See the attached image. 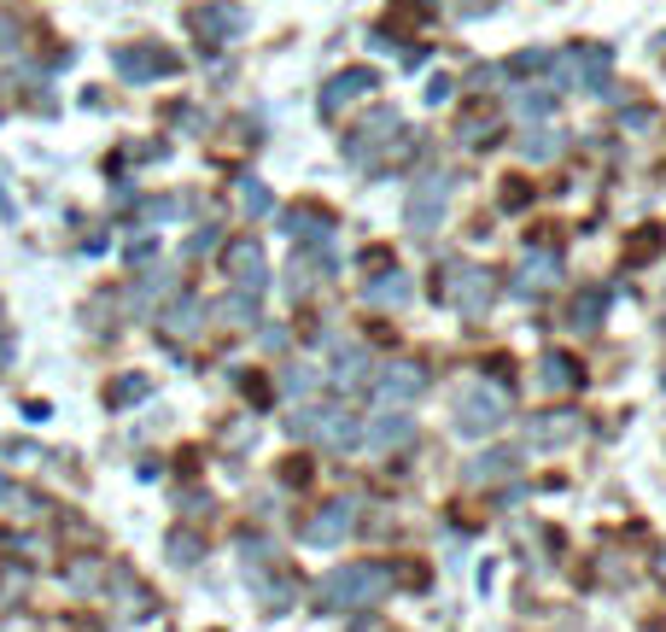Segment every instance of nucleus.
<instances>
[{"label":"nucleus","mask_w":666,"mask_h":632,"mask_svg":"<svg viewBox=\"0 0 666 632\" xmlns=\"http://www.w3.org/2000/svg\"><path fill=\"white\" fill-rule=\"evenodd\" d=\"M194 30H199V42H205V48H222V42H235V35L246 30V7L211 0V7H199V12H194Z\"/></svg>","instance_id":"obj_11"},{"label":"nucleus","mask_w":666,"mask_h":632,"mask_svg":"<svg viewBox=\"0 0 666 632\" xmlns=\"http://www.w3.org/2000/svg\"><path fill=\"white\" fill-rule=\"evenodd\" d=\"M293 434L327 445V452H351L357 445V416L340 411V404H310V411L293 416Z\"/></svg>","instance_id":"obj_4"},{"label":"nucleus","mask_w":666,"mask_h":632,"mask_svg":"<svg viewBox=\"0 0 666 632\" xmlns=\"http://www.w3.org/2000/svg\"><path fill=\"white\" fill-rule=\"evenodd\" d=\"M281 229L299 235V240H310V247H327V240H333V217H327L322 206H299V211H287Z\"/></svg>","instance_id":"obj_16"},{"label":"nucleus","mask_w":666,"mask_h":632,"mask_svg":"<svg viewBox=\"0 0 666 632\" xmlns=\"http://www.w3.org/2000/svg\"><path fill=\"white\" fill-rule=\"evenodd\" d=\"M0 217H12V199H7V182H0Z\"/></svg>","instance_id":"obj_32"},{"label":"nucleus","mask_w":666,"mask_h":632,"mask_svg":"<svg viewBox=\"0 0 666 632\" xmlns=\"http://www.w3.org/2000/svg\"><path fill=\"white\" fill-rule=\"evenodd\" d=\"M374 393H381L386 411H404L409 398H422V393H427V370H422V363H409V358H398V363H386V370H381Z\"/></svg>","instance_id":"obj_9"},{"label":"nucleus","mask_w":666,"mask_h":632,"mask_svg":"<svg viewBox=\"0 0 666 632\" xmlns=\"http://www.w3.org/2000/svg\"><path fill=\"white\" fill-rule=\"evenodd\" d=\"M532 386H538V393H568V386H579V363L561 358V352H544V358H538Z\"/></svg>","instance_id":"obj_17"},{"label":"nucleus","mask_w":666,"mask_h":632,"mask_svg":"<svg viewBox=\"0 0 666 632\" xmlns=\"http://www.w3.org/2000/svg\"><path fill=\"white\" fill-rule=\"evenodd\" d=\"M363 375H368V358H363V352H340V363H333V381H340V386H363Z\"/></svg>","instance_id":"obj_25"},{"label":"nucleus","mask_w":666,"mask_h":632,"mask_svg":"<svg viewBox=\"0 0 666 632\" xmlns=\"http://www.w3.org/2000/svg\"><path fill=\"white\" fill-rule=\"evenodd\" d=\"M514 468H520V457H514V452H480V457H474V463L462 468V475H468V486H491V480L514 475Z\"/></svg>","instance_id":"obj_19"},{"label":"nucleus","mask_w":666,"mask_h":632,"mask_svg":"<svg viewBox=\"0 0 666 632\" xmlns=\"http://www.w3.org/2000/svg\"><path fill=\"white\" fill-rule=\"evenodd\" d=\"M555 281H561V258H555L550 247H538V252H527V258H520L514 293H520V299H538V293H550Z\"/></svg>","instance_id":"obj_13"},{"label":"nucleus","mask_w":666,"mask_h":632,"mask_svg":"<svg viewBox=\"0 0 666 632\" xmlns=\"http://www.w3.org/2000/svg\"><path fill=\"white\" fill-rule=\"evenodd\" d=\"M392 598V568L386 562H345L322 580V603L327 609H363Z\"/></svg>","instance_id":"obj_1"},{"label":"nucleus","mask_w":666,"mask_h":632,"mask_svg":"<svg viewBox=\"0 0 666 632\" xmlns=\"http://www.w3.org/2000/svg\"><path fill=\"white\" fill-rule=\"evenodd\" d=\"M287 386H293V393H310V386H316V375H310V370H287Z\"/></svg>","instance_id":"obj_30"},{"label":"nucleus","mask_w":666,"mask_h":632,"mask_svg":"<svg viewBox=\"0 0 666 632\" xmlns=\"http://www.w3.org/2000/svg\"><path fill=\"white\" fill-rule=\"evenodd\" d=\"M409 299H415V281H409V270H398V263L368 281V304H392V311H404Z\"/></svg>","instance_id":"obj_15"},{"label":"nucleus","mask_w":666,"mask_h":632,"mask_svg":"<svg viewBox=\"0 0 666 632\" xmlns=\"http://www.w3.org/2000/svg\"><path fill=\"white\" fill-rule=\"evenodd\" d=\"M181 59L158 42H135V48H117V76L123 83H158V76H176Z\"/></svg>","instance_id":"obj_8"},{"label":"nucleus","mask_w":666,"mask_h":632,"mask_svg":"<svg viewBox=\"0 0 666 632\" xmlns=\"http://www.w3.org/2000/svg\"><path fill=\"white\" fill-rule=\"evenodd\" d=\"M18 42H24V30H18L12 18H0V59H7V53H18Z\"/></svg>","instance_id":"obj_28"},{"label":"nucleus","mask_w":666,"mask_h":632,"mask_svg":"<svg viewBox=\"0 0 666 632\" xmlns=\"http://www.w3.org/2000/svg\"><path fill=\"white\" fill-rule=\"evenodd\" d=\"M222 317H228V322H240V329H246V322H258V299H252V293L222 299Z\"/></svg>","instance_id":"obj_26"},{"label":"nucleus","mask_w":666,"mask_h":632,"mask_svg":"<svg viewBox=\"0 0 666 632\" xmlns=\"http://www.w3.org/2000/svg\"><path fill=\"white\" fill-rule=\"evenodd\" d=\"M660 574H666V557H660Z\"/></svg>","instance_id":"obj_33"},{"label":"nucleus","mask_w":666,"mask_h":632,"mask_svg":"<svg viewBox=\"0 0 666 632\" xmlns=\"http://www.w3.org/2000/svg\"><path fill=\"white\" fill-rule=\"evenodd\" d=\"M550 65H555V76H550L555 89H591V94H602V89H608L614 53L608 48H568V53H555Z\"/></svg>","instance_id":"obj_5"},{"label":"nucleus","mask_w":666,"mask_h":632,"mask_svg":"<svg viewBox=\"0 0 666 632\" xmlns=\"http://www.w3.org/2000/svg\"><path fill=\"white\" fill-rule=\"evenodd\" d=\"M450 422H456V434H468V439H486V434H497V427L509 422V398L497 393V386H486V381H462L456 386V398H450Z\"/></svg>","instance_id":"obj_2"},{"label":"nucleus","mask_w":666,"mask_h":632,"mask_svg":"<svg viewBox=\"0 0 666 632\" xmlns=\"http://www.w3.org/2000/svg\"><path fill=\"white\" fill-rule=\"evenodd\" d=\"M351 521H357V504H351V498H340V504H327L322 516L304 527V539H310V545H340V539L351 533Z\"/></svg>","instance_id":"obj_14"},{"label":"nucleus","mask_w":666,"mask_h":632,"mask_svg":"<svg viewBox=\"0 0 666 632\" xmlns=\"http://www.w3.org/2000/svg\"><path fill=\"white\" fill-rule=\"evenodd\" d=\"M514 112L527 117V124H532V117H550V112H555V94H550V89H520V94H514Z\"/></svg>","instance_id":"obj_24"},{"label":"nucleus","mask_w":666,"mask_h":632,"mask_svg":"<svg viewBox=\"0 0 666 632\" xmlns=\"http://www.w3.org/2000/svg\"><path fill=\"white\" fill-rule=\"evenodd\" d=\"M205 329V311L194 299H181V304H170V311H164V334L170 340H187V334H199Z\"/></svg>","instance_id":"obj_22"},{"label":"nucleus","mask_w":666,"mask_h":632,"mask_svg":"<svg viewBox=\"0 0 666 632\" xmlns=\"http://www.w3.org/2000/svg\"><path fill=\"white\" fill-rule=\"evenodd\" d=\"M445 199H450L445 170H427V176L409 188V199H404V222H409L415 235H433V229L445 222Z\"/></svg>","instance_id":"obj_7"},{"label":"nucleus","mask_w":666,"mask_h":632,"mask_svg":"<svg viewBox=\"0 0 666 632\" xmlns=\"http://www.w3.org/2000/svg\"><path fill=\"white\" fill-rule=\"evenodd\" d=\"M439 288V299L450 304V311H462V317H486L491 311V299H497V276L480 270V263H462L450 281H433Z\"/></svg>","instance_id":"obj_6"},{"label":"nucleus","mask_w":666,"mask_h":632,"mask_svg":"<svg viewBox=\"0 0 666 632\" xmlns=\"http://www.w3.org/2000/svg\"><path fill=\"white\" fill-rule=\"evenodd\" d=\"M398 135H404V117L381 106V112H368L363 124L345 135V158H351V165H357V170H374V165H381V153H386V147H392V141H398Z\"/></svg>","instance_id":"obj_3"},{"label":"nucleus","mask_w":666,"mask_h":632,"mask_svg":"<svg viewBox=\"0 0 666 632\" xmlns=\"http://www.w3.org/2000/svg\"><path fill=\"white\" fill-rule=\"evenodd\" d=\"M217 247V229H199L194 240H187V252H211Z\"/></svg>","instance_id":"obj_31"},{"label":"nucleus","mask_w":666,"mask_h":632,"mask_svg":"<svg viewBox=\"0 0 666 632\" xmlns=\"http://www.w3.org/2000/svg\"><path fill=\"white\" fill-rule=\"evenodd\" d=\"M374 89H381V76H374V71H363V65H357V71H340V76H333V83L322 89V112L340 117L345 106H357V100L374 94Z\"/></svg>","instance_id":"obj_12"},{"label":"nucleus","mask_w":666,"mask_h":632,"mask_svg":"<svg viewBox=\"0 0 666 632\" xmlns=\"http://www.w3.org/2000/svg\"><path fill=\"white\" fill-rule=\"evenodd\" d=\"M240 206L252 211V217H263V211H269V188H263V182H252V176H246V182H240Z\"/></svg>","instance_id":"obj_27"},{"label":"nucleus","mask_w":666,"mask_h":632,"mask_svg":"<svg viewBox=\"0 0 666 632\" xmlns=\"http://www.w3.org/2000/svg\"><path fill=\"white\" fill-rule=\"evenodd\" d=\"M450 94H456V83H450V76H433V83H427V106H445Z\"/></svg>","instance_id":"obj_29"},{"label":"nucleus","mask_w":666,"mask_h":632,"mask_svg":"<svg viewBox=\"0 0 666 632\" xmlns=\"http://www.w3.org/2000/svg\"><path fill=\"white\" fill-rule=\"evenodd\" d=\"M579 434V411H568V416H544V422H532V439L538 445H561V439H573Z\"/></svg>","instance_id":"obj_23"},{"label":"nucleus","mask_w":666,"mask_h":632,"mask_svg":"<svg viewBox=\"0 0 666 632\" xmlns=\"http://www.w3.org/2000/svg\"><path fill=\"white\" fill-rule=\"evenodd\" d=\"M561 147H568V129H561V124H544L538 135L520 141V158H527V165H550V158H555Z\"/></svg>","instance_id":"obj_21"},{"label":"nucleus","mask_w":666,"mask_h":632,"mask_svg":"<svg viewBox=\"0 0 666 632\" xmlns=\"http://www.w3.org/2000/svg\"><path fill=\"white\" fill-rule=\"evenodd\" d=\"M222 270H228V281H235V293H263L269 288V263H263V247L258 240H235L228 247V258H222Z\"/></svg>","instance_id":"obj_10"},{"label":"nucleus","mask_w":666,"mask_h":632,"mask_svg":"<svg viewBox=\"0 0 666 632\" xmlns=\"http://www.w3.org/2000/svg\"><path fill=\"white\" fill-rule=\"evenodd\" d=\"M409 439H415L409 411H386L381 422L368 427V445H374V452H392V445H409Z\"/></svg>","instance_id":"obj_18"},{"label":"nucleus","mask_w":666,"mask_h":632,"mask_svg":"<svg viewBox=\"0 0 666 632\" xmlns=\"http://www.w3.org/2000/svg\"><path fill=\"white\" fill-rule=\"evenodd\" d=\"M602 311H608V288H585L573 299V311H568V329L573 334H591L596 322H602Z\"/></svg>","instance_id":"obj_20"}]
</instances>
